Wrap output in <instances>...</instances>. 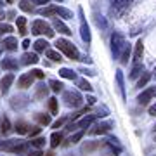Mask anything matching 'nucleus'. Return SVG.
<instances>
[{
    "label": "nucleus",
    "instance_id": "1",
    "mask_svg": "<svg viewBox=\"0 0 156 156\" xmlns=\"http://www.w3.org/2000/svg\"><path fill=\"white\" fill-rule=\"evenodd\" d=\"M30 149V144L24 140H17V139H9V140H0V151L5 153H12V154H23Z\"/></svg>",
    "mask_w": 156,
    "mask_h": 156
},
{
    "label": "nucleus",
    "instance_id": "2",
    "mask_svg": "<svg viewBox=\"0 0 156 156\" xmlns=\"http://www.w3.org/2000/svg\"><path fill=\"white\" fill-rule=\"evenodd\" d=\"M56 49L59 50V52H62L64 56H68L69 59H73V61H80V52H78V49L69 42V40H66V38L56 40Z\"/></svg>",
    "mask_w": 156,
    "mask_h": 156
},
{
    "label": "nucleus",
    "instance_id": "3",
    "mask_svg": "<svg viewBox=\"0 0 156 156\" xmlns=\"http://www.w3.org/2000/svg\"><path fill=\"white\" fill-rule=\"evenodd\" d=\"M31 33L33 35H47V37H54V30L49 23L42 21V19H37V21L31 23Z\"/></svg>",
    "mask_w": 156,
    "mask_h": 156
},
{
    "label": "nucleus",
    "instance_id": "4",
    "mask_svg": "<svg viewBox=\"0 0 156 156\" xmlns=\"http://www.w3.org/2000/svg\"><path fill=\"white\" fill-rule=\"evenodd\" d=\"M125 38H123L122 33H113L111 35V52L115 59H120V54H122L123 47H125Z\"/></svg>",
    "mask_w": 156,
    "mask_h": 156
},
{
    "label": "nucleus",
    "instance_id": "5",
    "mask_svg": "<svg viewBox=\"0 0 156 156\" xmlns=\"http://www.w3.org/2000/svg\"><path fill=\"white\" fill-rule=\"evenodd\" d=\"M62 101L66 102V106L69 108H78L80 104H82V95L78 94L76 90H66L64 94H62Z\"/></svg>",
    "mask_w": 156,
    "mask_h": 156
},
{
    "label": "nucleus",
    "instance_id": "6",
    "mask_svg": "<svg viewBox=\"0 0 156 156\" xmlns=\"http://www.w3.org/2000/svg\"><path fill=\"white\" fill-rule=\"evenodd\" d=\"M113 127V122H102V123H95L94 127L89 130V134L92 135H102V134H106L108 130Z\"/></svg>",
    "mask_w": 156,
    "mask_h": 156
},
{
    "label": "nucleus",
    "instance_id": "7",
    "mask_svg": "<svg viewBox=\"0 0 156 156\" xmlns=\"http://www.w3.org/2000/svg\"><path fill=\"white\" fill-rule=\"evenodd\" d=\"M33 82H35V76H33L31 71L23 73L21 76H19V80H17V87H19V89H30V87L33 85Z\"/></svg>",
    "mask_w": 156,
    "mask_h": 156
},
{
    "label": "nucleus",
    "instance_id": "8",
    "mask_svg": "<svg viewBox=\"0 0 156 156\" xmlns=\"http://www.w3.org/2000/svg\"><path fill=\"white\" fill-rule=\"evenodd\" d=\"M116 85H118V90H120V95H122V99L125 101L127 99V92H125V78H123V71L122 69H116Z\"/></svg>",
    "mask_w": 156,
    "mask_h": 156
},
{
    "label": "nucleus",
    "instance_id": "9",
    "mask_svg": "<svg viewBox=\"0 0 156 156\" xmlns=\"http://www.w3.org/2000/svg\"><path fill=\"white\" fill-rule=\"evenodd\" d=\"M0 68H2V69L14 71V69H17V68H19V64H17L16 59H12V57H5V59H2V61H0Z\"/></svg>",
    "mask_w": 156,
    "mask_h": 156
},
{
    "label": "nucleus",
    "instance_id": "10",
    "mask_svg": "<svg viewBox=\"0 0 156 156\" xmlns=\"http://www.w3.org/2000/svg\"><path fill=\"white\" fill-rule=\"evenodd\" d=\"M153 97H154V90H153V89H146V90H142V92L139 94L137 101H139V104H142V106H144V104H147Z\"/></svg>",
    "mask_w": 156,
    "mask_h": 156
},
{
    "label": "nucleus",
    "instance_id": "11",
    "mask_svg": "<svg viewBox=\"0 0 156 156\" xmlns=\"http://www.w3.org/2000/svg\"><path fill=\"white\" fill-rule=\"evenodd\" d=\"M52 11H54V14H56V16L62 17V19H73V12L68 11L66 7H57V5H54V7H52Z\"/></svg>",
    "mask_w": 156,
    "mask_h": 156
},
{
    "label": "nucleus",
    "instance_id": "12",
    "mask_svg": "<svg viewBox=\"0 0 156 156\" xmlns=\"http://www.w3.org/2000/svg\"><path fill=\"white\" fill-rule=\"evenodd\" d=\"M80 33H82V40L85 44H90V30L85 19H82V23H80Z\"/></svg>",
    "mask_w": 156,
    "mask_h": 156
},
{
    "label": "nucleus",
    "instance_id": "13",
    "mask_svg": "<svg viewBox=\"0 0 156 156\" xmlns=\"http://www.w3.org/2000/svg\"><path fill=\"white\" fill-rule=\"evenodd\" d=\"M142 54H144V42L142 38L137 40V44H135V52H134V62L140 61L142 59Z\"/></svg>",
    "mask_w": 156,
    "mask_h": 156
},
{
    "label": "nucleus",
    "instance_id": "14",
    "mask_svg": "<svg viewBox=\"0 0 156 156\" xmlns=\"http://www.w3.org/2000/svg\"><path fill=\"white\" fill-rule=\"evenodd\" d=\"M12 82H14V75L12 73H7L5 76L2 78V83H0V89H2V92L5 94L7 90H9V87L12 85Z\"/></svg>",
    "mask_w": 156,
    "mask_h": 156
},
{
    "label": "nucleus",
    "instance_id": "15",
    "mask_svg": "<svg viewBox=\"0 0 156 156\" xmlns=\"http://www.w3.org/2000/svg\"><path fill=\"white\" fill-rule=\"evenodd\" d=\"M130 52H132V47H130V44H125V47H123V50H122V54H120V62H122L123 66H127V64H128Z\"/></svg>",
    "mask_w": 156,
    "mask_h": 156
},
{
    "label": "nucleus",
    "instance_id": "16",
    "mask_svg": "<svg viewBox=\"0 0 156 156\" xmlns=\"http://www.w3.org/2000/svg\"><path fill=\"white\" fill-rule=\"evenodd\" d=\"M144 73V64L140 61H137V62H134V66H132V69H130V78H137V76H140Z\"/></svg>",
    "mask_w": 156,
    "mask_h": 156
},
{
    "label": "nucleus",
    "instance_id": "17",
    "mask_svg": "<svg viewBox=\"0 0 156 156\" xmlns=\"http://www.w3.org/2000/svg\"><path fill=\"white\" fill-rule=\"evenodd\" d=\"M54 30H57V31L62 33V35H71V30L68 28L61 19H54Z\"/></svg>",
    "mask_w": 156,
    "mask_h": 156
},
{
    "label": "nucleus",
    "instance_id": "18",
    "mask_svg": "<svg viewBox=\"0 0 156 156\" xmlns=\"http://www.w3.org/2000/svg\"><path fill=\"white\" fill-rule=\"evenodd\" d=\"M95 115H89V116H85L83 120H80V122L76 123V128H89L92 123H94V120H95Z\"/></svg>",
    "mask_w": 156,
    "mask_h": 156
},
{
    "label": "nucleus",
    "instance_id": "19",
    "mask_svg": "<svg viewBox=\"0 0 156 156\" xmlns=\"http://www.w3.org/2000/svg\"><path fill=\"white\" fill-rule=\"evenodd\" d=\"M14 130H16L17 134H28V130H30V125L26 122H16V125H14Z\"/></svg>",
    "mask_w": 156,
    "mask_h": 156
},
{
    "label": "nucleus",
    "instance_id": "20",
    "mask_svg": "<svg viewBox=\"0 0 156 156\" xmlns=\"http://www.w3.org/2000/svg\"><path fill=\"white\" fill-rule=\"evenodd\" d=\"M59 76L68 78V80H76V73L73 71V69H69V68H61L59 69Z\"/></svg>",
    "mask_w": 156,
    "mask_h": 156
},
{
    "label": "nucleus",
    "instance_id": "21",
    "mask_svg": "<svg viewBox=\"0 0 156 156\" xmlns=\"http://www.w3.org/2000/svg\"><path fill=\"white\" fill-rule=\"evenodd\" d=\"M47 94H49V89H47L45 85H38V87H37V92H35V99L42 101V99L47 97Z\"/></svg>",
    "mask_w": 156,
    "mask_h": 156
},
{
    "label": "nucleus",
    "instance_id": "22",
    "mask_svg": "<svg viewBox=\"0 0 156 156\" xmlns=\"http://www.w3.org/2000/svg\"><path fill=\"white\" fill-rule=\"evenodd\" d=\"M4 47H5L7 50H16L17 49V38H14V37H7V38L4 40Z\"/></svg>",
    "mask_w": 156,
    "mask_h": 156
},
{
    "label": "nucleus",
    "instance_id": "23",
    "mask_svg": "<svg viewBox=\"0 0 156 156\" xmlns=\"http://www.w3.org/2000/svg\"><path fill=\"white\" fill-rule=\"evenodd\" d=\"M37 122L40 123V125H42V127H47V125H50V123H52V120H50V115H44V113H38V115H37Z\"/></svg>",
    "mask_w": 156,
    "mask_h": 156
},
{
    "label": "nucleus",
    "instance_id": "24",
    "mask_svg": "<svg viewBox=\"0 0 156 156\" xmlns=\"http://www.w3.org/2000/svg\"><path fill=\"white\" fill-rule=\"evenodd\" d=\"M128 4H130V0H115V2H113V11L116 9V11L122 12L128 7Z\"/></svg>",
    "mask_w": 156,
    "mask_h": 156
},
{
    "label": "nucleus",
    "instance_id": "25",
    "mask_svg": "<svg viewBox=\"0 0 156 156\" xmlns=\"http://www.w3.org/2000/svg\"><path fill=\"white\" fill-rule=\"evenodd\" d=\"M33 47H35V50H37V52H44V50H47V47H49V42H47V40H44V38H38L33 44Z\"/></svg>",
    "mask_w": 156,
    "mask_h": 156
},
{
    "label": "nucleus",
    "instance_id": "26",
    "mask_svg": "<svg viewBox=\"0 0 156 156\" xmlns=\"http://www.w3.org/2000/svg\"><path fill=\"white\" fill-rule=\"evenodd\" d=\"M149 80H151V73H142V75L139 76V80H137V89H142V87H146Z\"/></svg>",
    "mask_w": 156,
    "mask_h": 156
},
{
    "label": "nucleus",
    "instance_id": "27",
    "mask_svg": "<svg viewBox=\"0 0 156 156\" xmlns=\"http://www.w3.org/2000/svg\"><path fill=\"white\" fill-rule=\"evenodd\" d=\"M45 54H47V57L49 59H52V61H62V56H61V52L59 50H50V49H47L45 50Z\"/></svg>",
    "mask_w": 156,
    "mask_h": 156
},
{
    "label": "nucleus",
    "instance_id": "28",
    "mask_svg": "<svg viewBox=\"0 0 156 156\" xmlns=\"http://www.w3.org/2000/svg\"><path fill=\"white\" fill-rule=\"evenodd\" d=\"M16 23H17V30H19V33L21 35H26V17H16Z\"/></svg>",
    "mask_w": 156,
    "mask_h": 156
},
{
    "label": "nucleus",
    "instance_id": "29",
    "mask_svg": "<svg viewBox=\"0 0 156 156\" xmlns=\"http://www.w3.org/2000/svg\"><path fill=\"white\" fill-rule=\"evenodd\" d=\"M37 62H38L37 54H24L23 56V64H37Z\"/></svg>",
    "mask_w": 156,
    "mask_h": 156
},
{
    "label": "nucleus",
    "instance_id": "30",
    "mask_svg": "<svg viewBox=\"0 0 156 156\" xmlns=\"http://www.w3.org/2000/svg\"><path fill=\"white\" fill-rule=\"evenodd\" d=\"M61 142H62V135L59 134V132H54V134L50 135V146H52V147H57Z\"/></svg>",
    "mask_w": 156,
    "mask_h": 156
},
{
    "label": "nucleus",
    "instance_id": "31",
    "mask_svg": "<svg viewBox=\"0 0 156 156\" xmlns=\"http://www.w3.org/2000/svg\"><path fill=\"white\" fill-rule=\"evenodd\" d=\"M99 146H101L99 142H95V140H90V142H87V144H83V147H82V151H83V153H90V151L97 149Z\"/></svg>",
    "mask_w": 156,
    "mask_h": 156
},
{
    "label": "nucleus",
    "instance_id": "32",
    "mask_svg": "<svg viewBox=\"0 0 156 156\" xmlns=\"http://www.w3.org/2000/svg\"><path fill=\"white\" fill-rule=\"evenodd\" d=\"M49 111L52 113V115H57V113H59V106H57V99L56 97L49 99Z\"/></svg>",
    "mask_w": 156,
    "mask_h": 156
},
{
    "label": "nucleus",
    "instance_id": "33",
    "mask_svg": "<svg viewBox=\"0 0 156 156\" xmlns=\"http://www.w3.org/2000/svg\"><path fill=\"white\" fill-rule=\"evenodd\" d=\"M11 130V122H9V118H2V122H0V132L2 134H7Z\"/></svg>",
    "mask_w": 156,
    "mask_h": 156
},
{
    "label": "nucleus",
    "instance_id": "34",
    "mask_svg": "<svg viewBox=\"0 0 156 156\" xmlns=\"http://www.w3.org/2000/svg\"><path fill=\"white\" fill-rule=\"evenodd\" d=\"M49 85H50V89L54 90V92H61L62 87H64V85H62L61 82H59V80H50Z\"/></svg>",
    "mask_w": 156,
    "mask_h": 156
},
{
    "label": "nucleus",
    "instance_id": "35",
    "mask_svg": "<svg viewBox=\"0 0 156 156\" xmlns=\"http://www.w3.org/2000/svg\"><path fill=\"white\" fill-rule=\"evenodd\" d=\"M76 83H78V87H80L82 90H87V92H92V85H90L89 82H87V80H83V78H82V80H78Z\"/></svg>",
    "mask_w": 156,
    "mask_h": 156
},
{
    "label": "nucleus",
    "instance_id": "36",
    "mask_svg": "<svg viewBox=\"0 0 156 156\" xmlns=\"http://www.w3.org/2000/svg\"><path fill=\"white\" fill-rule=\"evenodd\" d=\"M83 135H85V132H83V130H82V132H76L75 135H71V137H69V140H68V144H76L78 140H80L82 137H83Z\"/></svg>",
    "mask_w": 156,
    "mask_h": 156
},
{
    "label": "nucleus",
    "instance_id": "37",
    "mask_svg": "<svg viewBox=\"0 0 156 156\" xmlns=\"http://www.w3.org/2000/svg\"><path fill=\"white\" fill-rule=\"evenodd\" d=\"M19 7H21V9H23L24 12H33V5L30 4V0H21Z\"/></svg>",
    "mask_w": 156,
    "mask_h": 156
},
{
    "label": "nucleus",
    "instance_id": "38",
    "mask_svg": "<svg viewBox=\"0 0 156 156\" xmlns=\"http://www.w3.org/2000/svg\"><path fill=\"white\" fill-rule=\"evenodd\" d=\"M31 146H35V147H44L45 146V139H42V137H37V139H33L31 140Z\"/></svg>",
    "mask_w": 156,
    "mask_h": 156
},
{
    "label": "nucleus",
    "instance_id": "39",
    "mask_svg": "<svg viewBox=\"0 0 156 156\" xmlns=\"http://www.w3.org/2000/svg\"><path fill=\"white\" fill-rule=\"evenodd\" d=\"M64 123H66V118H59V120H57V122L50 123V125H52V128H61L62 125H64Z\"/></svg>",
    "mask_w": 156,
    "mask_h": 156
},
{
    "label": "nucleus",
    "instance_id": "40",
    "mask_svg": "<svg viewBox=\"0 0 156 156\" xmlns=\"http://www.w3.org/2000/svg\"><path fill=\"white\" fill-rule=\"evenodd\" d=\"M40 132H42V128H40V127H30V130H28V134L31 135V137H35V135H38Z\"/></svg>",
    "mask_w": 156,
    "mask_h": 156
},
{
    "label": "nucleus",
    "instance_id": "41",
    "mask_svg": "<svg viewBox=\"0 0 156 156\" xmlns=\"http://www.w3.org/2000/svg\"><path fill=\"white\" fill-rule=\"evenodd\" d=\"M9 31H12L11 24H0V33H9Z\"/></svg>",
    "mask_w": 156,
    "mask_h": 156
},
{
    "label": "nucleus",
    "instance_id": "42",
    "mask_svg": "<svg viewBox=\"0 0 156 156\" xmlns=\"http://www.w3.org/2000/svg\"><path fill=\"white\" fill-rule=\"evenodd\" d=\"M31 73H33L35 78H40V80H42V78H45V73L42 71V69H33Z\"/></svg>",
    "mask_w": 156,
    "mask_h": 156
},
{
    "label": "nucleus",
    "instance_id": "43",
    "mask_svg": "<svg viewBox=\"0 0 156 156\" xmlns=\"http://www.w3.org/2000/svg\"><path fill=\"white\" fill-rule=\"evenodd\" d=\"M95 21H97V26H102V28H106V26H108L106 21H104L102 17H99V16H97V19H95Z\"/></svg>",
    "mask_w": 156,
    "mask_h": 156
},
{
    "label": "nucleus",
    "instance_id": "44",
    "mask_svg": "<svg viewBox=\"0 0 156 156\" xmlns=\"http://www.w3.org/2000/svg\"><path fill=\"white\" fill-rule=\"evenodd\" d=\"M35 4H38V5H45V4H49V0H31Z\"/></svg>",
    "mask_w": 156,
    "mask_h": 156
},
{
    "label": "nucleus",
    "instance_id": "45",
    "mask_svg": "<svg viewBox=\"0 0 156 156\" xmlns=\"http://www.w3.org/2000/svg\"><path fill=\"white\" fill-rule=\"evenodd\" d=\"M87 102H89L90 106H92V104H95V97H94V95H89V97H87Z\"/></svg>",
    "mask_w": 156,
    "mask_h": 156
},
{
    "label": "nucleus",
    "instance_id": "46",
    "mask_svg": "<svg viewBox=\"0 0 156 156\" xmlns=\"http://www.w3.org/2000/svg\"><path fill=\"white\" fill-rule=\"evenodd\" d=\"M149 115H151V116H156V104L149 108Z\"/></svg>",
    "mask_w": 156,
    "mask_h": 156
},
{
    "label": "nucleus",
    "instance_id": "47",
    "mask_svg": "<svg viewBox=\"0 0 156 156\" xmlns=\"http://www.w3.org/2000/svg\"><path fill=\"white\" fill-rule=\"evenodd\" d=\"M28 47H30V40L26 38L24 42H23V49H28Z\"/></svg>",
    "mask_w": 156,
    "mask_h": 156
},
{
    "label": "nucleus",
    "instance_id": "48",
    "mask_svg": "<svg viewBox=\"0 0 156 156\" xmlns=\"http://www.w3.org/2000/svg\"><path fill=\"white\" fill-rule=\"evenodd\" d=\"M151 76H154V78H156V68H154V71H153V75H151Z\"/></svg>",
    "mask_w": 156,
    "mask_h": 156
},
{
    "label": "nucleus",
    "instance_id": "49",
    "mask_svg": "<svg viewBox=\"0 0 156 156\" xmlns=\"http://www.w3.org/2000/svg\"><path fill=\"white\" fill-rule=\"evenodd\" d=\"M0 19H4V12L0 11Z\"/></svg>",
    "mask_w": 156,
    "mask_h": 156
},
{
    "label": "nucleus",
    "instance_id": "50",
    "mask_svg": "<svg viewBox=\"0 0 156 156\" xmlns=\"http://www.w3.org/2000/svg\"><path fill=\"white\" fill-rule=\"evenodd\" d=\"M45 156H54V153H47V154H45Z\"/></svg>",
    "mask_w": 156,
    "mask_h": 156
},
{
    "label": "nucleus",
    "instance_id": "51",
    "mask_svg": "<svg viewBox=\"0 0 156 156\" xmlns=\"http://www.w3.org/2000/svg\"><path fill=\"white\" fill-rule=\"evenodd\" d=\"M153 90H154V95H156V89H153Z\"/></svg>",
    "mask_w": 156,
    "mask_h": 156
},
{
    "label": "nucleus",
    "instance_id": "52",
    "mask_svg": "<svg viewBox=\"0 0 156 156\" xmlns=\"http://www.w3.org/2000/svg\"><path fill=\"white\" fill-rule=\"evenodd\" d=\"M7 2H9V4H11V2H12V0H7Z\"/></svg>",
    "mask_w": 156,
    "mask_h": 156
},
{
    "label": "nucleus",
    "instance_id": "53",
    "mask_svg": "<svg viewBox=\"0 0 156 156\" xmlns=\"http://www.w3.org/2000/svg\"><path fill=\"white\" fill-rule=\"evenodd\" d=\"M0 7H2V0H0Z\"/></svg>",
    "mask_w": 156,
    "mask_h": 156
},
{
    "label": "nucleus",
    "instance_id": "54",
    "mask_svg": "<svg viewBox=\"0 0 156 156\" xmlns=\"http://www.w3.org/2000/svg\"><path fill=\"white\" fill-rule=\"evenodd\" d=\"M0 38H2V33H0Z\"/></svg>",
    "mask_w": 156,
    "mask_h": 156
},
{
    "label": "nucleus",
    "instance_id": "55",
    "mask_svg": "<svg viewBox=\"0 0 156 156\" xmlns=\"http://www.w3.org/2000/svg\"><path fill=\"white\" fill-rule=\"evenodd\" d=\"M0 54H2V49H0Z\"/></svg>",
    "mask_w": 156,
    "mask_h": 156
},
{
    "label": "nucleus",
    "instance_id": "56",
    "mask_svg": "<svg viewBox=\"0 0 156 156\" xmlns=\"http://www.w3.org/2000/svg\"><path fill=\"white\" fill-rule=\"evenodd\" d=\"M154 130H156V125H154Z\"/></svg>",
    "mask_w": 156,
    "mask_h": 156
},
{
    "label": "nucleus",
    "instance_id": "57",
    "mask_svg": "<svg viewBox=\"0 0 156 156\" xmlns=\"http://www.w3.org/2000/svg\"><path fill=\"white\" fill-rule=\"evenodd\" d=\"M59 2H62V0H59Z\"/></svg>",
    "mask_w": 156,
    "mask_h": 156
},
{
    "label": "nucleus",
    "instance_id": "58",
    "mask_svg": "<svg viewBox=\"0 0 156 156\" xmlns=\"http://www.w3.org/2000/svg\"><path fill=\"white\" fill-rule=\"evenodd\" d=\"M154 156H156V154H154Z\"/></svg>",
    "mask_w": 156,
    "mask_h": 156
}]
</instances>
